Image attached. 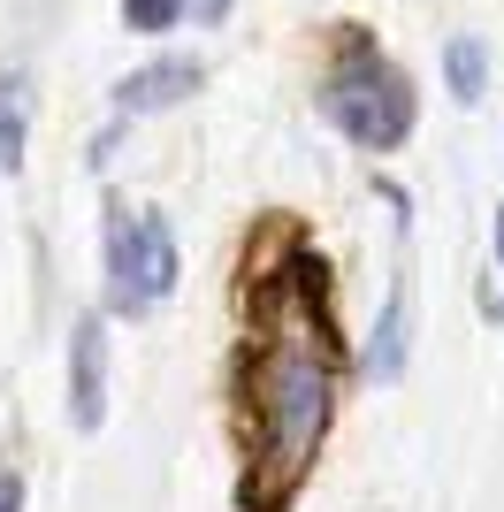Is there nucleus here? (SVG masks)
I'll use <instances>...</instances> for the list:
<instances>
[{
	"label": "nucleus",
	"instance_id": "nucleus-1",
	"mask_svg": "<svg viewBox=\"0 0 504 512\" xmlns=\"http://www.w3.org/2000/svg\"><path fill=\"white\" fill-rule=\"evenodd\" d=\"M252 398H260V497H245L252 512H275L298 490V474L314 467L321 428L336 406V367H329V337L306 306H275L268 314V344H260V375H252Z\"/></svg>",
	"mask_w": 504,
	"mask_h": 512
},
{
	"label": "nucleus",
	"instance_id": "nucleus-2",
	"mask_svg": "<svg viewBox=\"0 0 504 512\" xmlns=\"http://www.w3.org/2000/svg\"><path fill=\"white\" fill-rule=\"evenodd\" d=\"M321 115H329L352 146L390 153L413 138V85L375 54V39H352L344 62L329 69V92H321Z\"/></svg>",
	"mask_w": 504,
	"mask_h": 512
},
{
	"label": "nucleus",
	"instance_id": "nucleus-3",
	"mask_svg": "<svg viewBox=\"0 0 504 512\" xmlns=\"http://www.w3.org/2000/svg\"><path fill=\"white\" fill-rule=\"evenodd\" d=\"M184 260H176V230L161 214H130L123 199H107V314H153L176 291Z\"/></svg>",
	"mask_w": 504,
	"mask_h": 512
},
{
	"label": "nucleus",
	"instance_id": "nucleus-4",
	"mask_svg": "<svg viewBox=\"0 0 504 512\" xmlns=\"http://www.w3.org/2000/svg\"><path fill=\"white\" fill-rule=\"evenodd\" d=\"M107 421V321L84 314L69 329V428L92 436Z\"/></svg>",
	"mask_w": 504,
	"mask_h": 512
},
{
	"label": "nucleus",
	"instance_id": "nucleus-5",
	"mask_svg": "<svg viewBox=\"0 0 504 512\" xmlns=\"http://www.w3.org/2000/svg\"><path fill=\"white\" fill-rule=\"evenodd\" d=\"M199 77H207V69L191 62V54H168V62H146L138 77H123V85H115V107H123V115H161V107H176L184 92H199Z\"/></svg>",
	"mask_w": 504,
	"mask_h": 512
},
{
	"label": "nucleus",
	"instance_id": "nucleus-6",
	"mask_svg": "<svg viewBox=\"0 0 504 512\" xmlns=\"http://www.w3.org/2000/svg\"><path fill=\"white\" fill-rule=\"evenodd\" d=\"M405 344H413V283H390V299H382V321L375 337H367V375L375 383H398L405 375Z\"/></svg>",
	"mask_w": 504,
	"mask_h": 512
},
{
	"label": "nucleus",
	"instance_id": "nucleus-7",
	"mask_svg": "<svg viewBox=\"0 0 504 512\" xmlns=\"http://www.w3.org/2000/svg\"><path fill=\"white\" fill-rule=\"evenodd\" d=\"M443 85H451V100H466V107H474V100L489 92V46L459 31V39L443 46Z\"/></svg>",
	"mask_w": 504,
	"mask_h": 512
},
{
	"label": "nucleus",
	"instance_id": "nucleus-8",
	"mask_svg": "<svg viewBox=\"0 0 504 512\" xmlns=\"http://www.w3.org/2000/svg\"><path fill=\"white\" fill-rule=\"evenodd\" d=\"M0 169H23V77H0Z\"/></svg>",
	"mask_w": 504,
	"mask_h": 512
},
{
	"label": "nucleus",
	"instance_id": "nucleus-9",
	"mask_svg": "<svg viewBox=\"0 0 504 512\" xmlns=\"http://www.w3.org/2000/svg\"><path fill=\"white\" fill-rule=\"evenodd\" d=\"M184 16H191V0H123L130 31H176Z\"/></svg>",
	"mask_w": 504,
	"mask_h": 512
},
{
	"label": "nucleus",
	"instance_id": "nucleus-10",
	"mask_svg": "<svg viewBox=\"0 0 504 512\" xmlns=\"http://www.w3.org/2000/svg\"><path fill=\"white\" fill-rule=\"evenodd\" d=\"M497 276H504V207H497ZM482 314H504V283L482 299Z\"/></svg>",
	"mask_w": 504,
	"mask_h": 512
},
{
	"label": "nucleus",
	"instance_id": "nucleus-11",
	"mask_svg": "<svg viewBox=\"0 0 504 512\" xmlns=\"http://www.w3.org/2000/svg\"><path fill=\"white\" fill-rule=\"evenodd\" d=\"M0 512H23V474L0 467Z\"/></svg>",
	"mask_w": 504,
	"mask_h": 512
},
{
	"label": "nucleus",
	"instance_id": "nucleus-12",
	"mask_svg": "<svg viewBox=\"0 0 504 512\" xmlns=\"http://www.w3.org/2000/svg\"><path fill=\"white\" fill-rule=\"evenodd\" d=\"M230 8H237V0H191V23H222Z\"/></svg>",
	"mask_w": 504,
	"mask_h": 512
}]
</instances>
